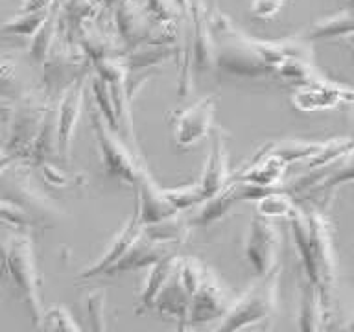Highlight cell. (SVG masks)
Returning <instances> with one entry per match:
<instances>
[{"label": "cell", "mask_w": 354, "mask_h": 332, "mask_svg": "<svg viewBox=\"0 0 354 332\" xmlns=\"http://www.w3.org/2000/svg\"><path fill=\"white\" fill-rule=\"evenodd\" d=\"M13 163H15V160L11 159L10 155L6 154L4 149H2V151H0V174H2V172H4L8 166L13 165Z\"/></svg>", "instance_id": "obj_32"}, {"label": "cell", "mask_w": 354, "mask_h": 332, "mask_svg": "<svg viewBox=\"0 0 354 332\" xmlns=\"http://www.w3.org/2000/svg\"><path fill=\"white\" fill-rule=\"evenodd\" d=\"M176 255L171 253L165 259H160L159 262H155L153 266H149V273L146 277V282H144L142 292H140V304H138L137 312H142L146 308H151V303H153L155 295L159 293V290L162 288V284L166 282V279L170 277V273L174 271L177 264Z\"/></svg>", "instance_id": "obj_24"}, {"label": "cell", "mask_w": 354, "mask_h": 332, "mask_svg": "<svg viewBox=\"0 0 354 332\" xmlns=\"http://www.w3.org/2000/svg\"><path fill=\"white\" fill-rule=\"evenodd\" d=\"M254 210H257V216L266 220H277V218L290 220L297 210V203L290 194L282 190H271L260 196L259 199H254Z\"/></svg>", "instance_id": "obj_23"}, {"label": "cell", "mask_w": 354, "mask_h": 332, "mask_svg": "<svg viewBox=\"0 0 354 332\" xmlns=\"http://www.w3.org/2000/svg\"><path fill=\"white\" fill-rule=\"evenodd\" d=\"M293 242L297 249L303 277L319 292L328 312L336 284V259L332 246V225L325 212L297 207L290 218Z\"/></svg>", "instance_id": "obj_1"}, {"label": "cell", "mask_w": 354, "mask_h": 332, "mask_svg": "<svg viewBox=\"0 0 354 332\" xmlns=\"http://www.w3.org/2000/svg\"><path fill=\"white\" fill-rule=\"evenodd\" d=\"M168 255H171L170 251H168V248L153 242V240L146 237L142 231L140 232V237L133 242L131 248L127 249L126 253L122 255V259L118 260L116 264L111 266L104 275L115 277L122 275V273H129V271L142 270V268H149V266H153L155 262H159L160 259H165Z\"/></svg>", "instance_id": "obj_17"}, {"label": "cell", "mask_w": 354, "mask_h": 332, "mask_svg": "<svg viewBox=\"0 0 354 332\" xmlns=\"http://www.w3.org/2000/svg\"><path fill=\"white\" fill-rule=\"evenodd\" d=\"M192 295L194 292L187 286V282L183 281L181 271H179V259H177L174 271L166 279L159 293L155 295L151 308H155L159 314L166 315V317H174V320L179 321V325H183Z\"/></svg>", "instance_id": "obj_15"}, {"label": "cell", "mask_w": 354, "mask_h": 332, "mask_svg": "<svg viewBox=\"0 0 354 332\" xmlns=\"http://www.w3.org/2000/svg\"><path fill=\"white\" fill-rule=\"evenodd\" d=\"M55 104H50L39 91L24 93L13 102L8 113V138H6L4 151L15 163L26 165L32 154L33 142L43 126L44 116Z\"/></svg>", "instance_id": "obj_3"}, {"label": "cell", "mask_w": 354, "mask_h": 332, "mask_svg": "<svg viewBox=\"0 0 354 332\" xmlns=\"http://www.w3.org/2000/svg\"><path fill=\"white\" fill-rule=\"evenodd\" d=\"M353 102V89L321 76L312 83L293 89L292 105L301 113L330 111Z\"/></svg>", "instance_id": "obj_10"}, {"label": "cell", "mask_w": 354, "mask_h": 332, "mask_svg": "<svg viewBox=\"0 0 354 332\" xmlns=\"http://www.w3.org/2000/svg\"><path fill=\"white\" fill-rule=\"evenodd\" d=\"M325 306L319 292L306 279H301V304H299V332H321L325 326Z\"/></svg>", "instance_id": "obj_20"}, {"label": "cell", "mask_w": 354, "mask_h": 332, "mask_svg": "<svg viewBox=\"0 0 354 332\" xmlns=\"http://www.w3.org/2000/svg\"><path fill=\"white\" fill-rule=\"evenodd\" d=\"M277 273L279 270L259 279L248 292L234 299L214 332H240L270 317L277 304Z\"/></svg>", "instance_id": "obj_5"}, {"label": "cell", "mask_w": 354, "mask_h": 332, "mask_svg": "<svg viewBox=\"0 0 354 332\" xmlns=\"http://www.w3.org/2000/svg\"><path fill=\"white\" fill-rule=\"evenodd\" d=\"M218 100L214 96H205L185 111L170 116L171 133L177 148H192L214 129V116Z\"/></svg>", "instance_id": "obj_8"}, {"label": "cell", "mask_w": 354, "mask_h": 332, "mask_svg": "<svg viewBox=\"0 0 354 332\" xmlns=\"http://www.w3.org/2000/svg\"><path fill=\"white\" fill-rule=\"evenodd\" d=\"M162 194H165V198L168 199V203L177 214H183L188 209L203 203V196H201V190H199L196 181L181 185V187H166L162 188Z\"/></svg>", "instance_id": "obj_28"}, {"label": "cell", "mask_w": 354, "mask_h": 332, "mask_svg": "<svg viewBox=\"0 0 354 332\" xmlns=\"http://www.w3.org/2000/svg\"><path fill=\"white\" fill-rule=\"evenodd\" d=\"M286 168L288 166L273 155H254L253 159L249 160L248 168L238 172L234 179L264 188V190H281Z\"/></svg>", "instance_id": "obj_18"}, {"label": "cell", "mask_w": 354, "mask_h": 332, "mask_svg": "<svg viewBox=\"0 0 354 332\" xmlns=\"http://www.w3.org/2000/svg\"><path fill=\"white\" fill-rule=\"evenodd\" d=\"M88 85V76L77 80L74 85L66 89L61 94V98L55 102V127H57V138H59L61 155L66 160L71 159L72 138L76 131L77 122L82 116L83 104H85V91Z\"/></svg>", "instance_id": "obj_12"}, {"label": "cell", "mask_w": 354, "mask_h": 332, "mask_svg": "<svg viewBox=\"0 0 354 332\" xmlns=\"http://www.w3.org/2000/svg\"><path fill=\"white\" fill-rule=\"evenodd\" d=\"M279 2H281V4H286L288 0H279Z\"/></svg>", "instance_id": "obj_34"}, {"label": "cell", "mask_w": 354, "mask_h": 332, "mask_svg": "<svg viewBox=\"0 0 354 332\" xmlns=\"http://www.w3.org/2000/svg\"><path fill=\"white\" fill-rule=\"evenodd\" d=\"M91 126H93L96 146L100 151V160L104 166V172L109 177H115L120 183L135 187L144 174H148V168L144 165L138 149L129 148L113 129L104 122L98 111L91 113Z\"/></svg>", "instance_id": "obj_4"}, {"label": "cell", "mask_w": 354, "mask_h": 332, "mask_svg": "<svg viewBox=\"0 0 354 332\" xmlns=\"http://www.w3.org/2000/svg\"><path fill=\"white\" fill-rule=\"evenodd\" d=\"M109 6H113L111 28H113V33L118 39L124 54L144 44L151 22L144 15L140 6L135 0H120V2H113Z\"/></svg>", "instance_id": "obj_13"}, {"label": "cell", "mask_w": 354, "mask_h": 332, "mask_svg": "<svg viewBox=\"0 0 354 332\" xmlns=\"http://www.w3.org/2000/svg\"><path fill=\"white\" fill-rule=\"evenodd\" d=\"M353 11L343 10L330 17L319 19L312 24L306 33L308 41H332V39L353 37Z\"/></svg>", "instance_id": "obj_22"}, {"label": "cell", "mask_w": 354, "mask_h": 332, "mask_svg": "<svg viewBox=\"0 0 354 332\" xmlns=\"http://www.w3.org/2000/svg\"><path fill=\"white\" fill-rule=\"evenodd\" d=\"M271 192V190H264V188L253 187L249 183L238 181L232 177L231 181L227 183L225 187L221 188L220 192L214 194L212 198L205 199L199 210L196 212L194 218H190V227H210L221 221L223 218L229 216L234 207H236L240 201H245V199H259L260 196Z\"/></svg>", "instance_id": "obj_9"}, {"label": "cell", "mask_w": 354, "mask_h": 332, "mask_svg": "<svg viewBox=\"0 0 354 332\" xmlns=\"http://www.w3.org/2000/svg\"><path fill=\"white\" fill-rule=\"evenodd\" d=\"M282 6L279 0H253L251 4V15L260 21H270L282 10Z\"/></svg>", "instance_id": "obj_30"}, {"label": "cell", "mask_w": 354, "mask_h": 332, "mask_svg": "<svg viewBox=\"0 0 354 332\" xmlns=\"http://www.w3.org/2000/svg\"><path fill=\"white\" fill-rule=\"evenodd\" d=\"M323 142L315 140H301V138H282V140H273L266 144L254 155H273L284 165L290 166L292 163H304L310 157L317 154Z\"/></svg>", "instance_id": "obj_21"}, {"label": "cell", "mask_w": 354, "mask_h": 332, "mask_svg": "<svg viewBox=\"0 0 354 332\" xmlns=\"http://www.w3.org/2000/svg\"><path fill=\"white\" fill-rule=\"evenodd\" d=\"M35 170L41 172L44 179H46L50 185H54V187L66 188L83 183V174H68V172L57 168L55 163H44V165L37 166Z\"/></svg>", "instance_id": "obj_29"}, {"label": "cell", "mask_w": 354, "mask_h": 332, "mask_svg": "<svg viewBox=\"0 0 354 332\" xmlns=\"http://www.w3.org/2000/svg\"><path fill=\"white\" fill-rule=\"evenodd\" d=\"M55 6V0H22L19 13H41L50 11Z\"/></svg>", "instance_id": "obj_31"}, {"label": "cell", "mask_w": 354, "mask_h": 332, "mask_svg": "<svg viewBox=\"0 0 354 332\" xmlns=\"http://www.w3.org/2000/svg\"><path fill=\"white\" fill-rule=\"evenodd\" d=\"M140 232H142V227L138 225L137 220L131 216V218L126 221V225L122 227L120 232L111 240V243L107 246V249H105L104 253H102V257H100L94 264H91L88 268H85V270L82 271L80 279H93V277L104 275L105 271L109 270L113 264H116V262L122 259V255L131 248L133 242L140 237Z\"/></svg>", "instance_id": "obj_19"}, {"label": "cell", "mask_w": 354, "mask_h": 332, "mask_svg": "<svg viewBox=\"0 0 354 332\" xmlns=\"http://www.w3.org/2000/svg\"><path fill=\"white\" fill-rule=\"evenodd\" d=\"M232 301H234V297L231 295V292L205 266L199 286L196 288V292H194L192 299H190V304H188L185 323L179 326L194 329V326L221 320L227 314V310L231 308Z\"/></svg>", "instance_id": "obj_7"}, {"label": "cell", "mask_w": 354, "mask_h": 332, "mask_svg": "<svg viewBox=\"0 0 354 332\" xmlns=\"http://www.w3.org/2000/svg\"><path fill=\"white\" fill-rule=\"evenodd\" d=\"M188 229L190 227V221L181 218V214L171 216L168 220H162L159 223L149 227H142L144 234L148 238H151L153 242L160 243V246H171V243H181L188 234Z\"/></svg>", "instance_id": "obj_25"}, {"label": "cell", "mask_w": 354, "mask_h": 332, "mask_svg": "<svg viewBox=\"0 0 354 332\" xmlns=\"http://www.w3.org/2000/svg\"><path fill=\"white\" fill-rule=\"evenodd\" d=\"M15 196L21 201L13 205H17L26 214L32 225H37V223L50 225L59 218L57 207L33 187V183L30 181V177L24 172H19L15 177Z\"/></svg>", "instance_id": "obj_16"}, {"label": "cell", "mask_w": 354, "mask_h": 332, "mask_svg": "<svg viewBox=\"0 0 354 332\" xmlns=\"http://www.w3.org/2000/svg\"><path fill=\"white\" fill-rule=\"evenodd\" d=\"M4 268L15 284L19 297L26 306L30 320L35 326L44 323L43 299H41V275L35 260L32 232L28 229H17L4 243Z\"/></svg>", "instance_id": "obj_2"}, {"label": "cell", "mask_w": 354, "mask_h": 332, "mask_svg": "<svg viewBox=\"0 0 354 332\" xmlns=\"http://www.w3.org/2000/svg\"><path fill=\"white\" fill-rule=\"evenodd\" d=\"M52 10L41 11V13H17L13 19L6 21V24L2 26V32L8 33V35H15V37L32 39L39 32V28L46 22Z\"/></svg>", "instance_id": "obj_27"}, {"label": "cell", "mask_w": 354, "mask_h": 332, "mask_svg": "<svg viewBox=\"0 0 354 332\" xmlns=\"http://www.w3.org/2000/svg\"><path fill=\"white\" fill-rule=\"evenodd\" d=\"M57 37V21H55V6L50 17L46 19L43 26L39 28V32L30 39V55H32L33 63L41 66L50 55L52 48L55 44Z\"/></svg>", "instance_id": "obj_26"}, {"label": "cell", "mask_w": 354, "mask_h": 332, "mask_svg": "<svg viewBox=\"0 0 354 332\" xmlns=\"http://www.w3.org/2000/svg\"><path fill=\"white\" fill-rule=\"evenodd\" d=\"M135 207H133V218L140 227H149L168 220L177 212L170 207L168 199L162 194V188L153 181L151 174H144L142 179L135 185Z\"/></svg>", "instance_id": "obj_14"}, {"label": "cell", "mask_w": 354, "mask_h": 332, "mask_svg": "<svg viewBox=\"0 0 354 332\" xmlns=\"http://www.w3.org/2000/svg\"><path fill=\"white\" fill-rule=\"evenodd\" d=\"M210 149L205 159L203 172L198 177V187L205 199L218 194L227 183L231 181V166H229V148H227V135L223 129L214 127L210 131Z\"/></svg>", "instance_id": "obj_11"}, {"label": "cell", "mask_w": 354, "mask_h": 332, "mask_svg": "<svg viewBox=\"0 0 354 332\" xmlns=\"http://www.w3.org/2000/svg\"><path fill=\"white\" fill-rule=\"evenodd\" d=\"M243 257L259 279L279 270L281 257V231L273 220L254 216L249 221L248 234L243 240Z\"/></svg>", "instance_id": "obj_6"}, {"label": "cell", "mask_w": 354, "mask_h": 332, "mask_svg": "<svg viewBox=\"0 0 354 332\" xmlns=\"http://www.w3.org/2000/svg\"><path fill=\"white\" fill-rule=\"evenodd\" d=\"M177 6V10L181 11V17L187 15L188 13V8H190V0H174Z\"/></svg>", "instance_id": "obj_33"}, {"label": "cell", "mask_w": 354, "mask_h": 332, "mask_svg": "<svg viewBox=\"0 0 354 332\" xmlns=\"http://www.w3.org/2000/svg\"><path fill=\"white\" fill-rule=\"evenodd\" d=\"M321 332H323V331H321Z\"/></svg>", "instance_id": "obj_35"}]
</instances>
